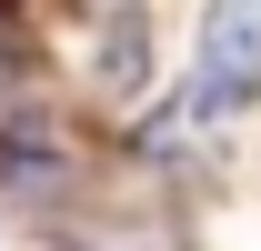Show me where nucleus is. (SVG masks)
Segmentation results:
<instances>
[{
  "label": "nucleus",
  "instance_id": "nucleus-2",
  "mask_svg": "<svg viewBox=\"0 0 261 251\" xmlns=\"http://www.w3.org/2000/svg\"><path fill=\"white\" fill-rule=\"evenodd\" d=\"M151 81V20L141 0H91V91L100 101H141Z\"/></svg>",
  "mask_w": 261,
  "mask_h": 251
},
{
  "label": "nucleus",
  "instance_id": "nucleus-1",
  "mask_svg": "<svg viewBox=\"0 0 261 251\" xmlns=\"http://www.w3.org/2000/svg\"><path fill=\"white\" fill-rule=\"evenodd\" d=\"M201 121H231L261 101V0H201V51H191V91Z\"/></svg>",
  "mask_w": 261,
  "mask_h": 251
},
{
  "label": "nucleus",
  "instance_id": "nucleus-3",
  "mask_svg": "<svg viewBox=\"0 0 261 251\" xmlns=\"http://www.w3.org/2000/svg\"><path fill=\"white\" fill-rule=\"evenodd\" d=\"M0 191H10V201H31V211L70 201V191H81V161H70V141H61V131H40V121L0 131Z\"/></svg>",
  "mask_w": 261,
  "mask_h": 251
}]
</instances>
